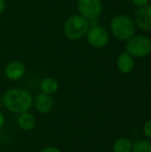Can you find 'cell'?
Returning <instances> with one entry per match:
<instances>
[{
    "mask_svg": "<svg viewBox=\"0 0 151 152\" xmlns=\"http://www.w3.org/2000/svg\"><path fill=\"white\" fill-rule=\"evenodd\" d=\"M35 105L40 113H48L53 106V101L49 94L43 93L36 97Z\"/></svg>",
    "mask_w": 151,
    "mask_h": 152,
    "instance_id": "obj_10",
    "label": "cell"
},
{
    "mask_svg": "<svg viewBox=\"0 0 151 152\" xmlns=\"http://www.w3.org/2000/svg\"><path fill=\"white\" fill-rule=\"evenodd\" d=\"M110 28L115 37L119 40L127 41L135 34L136 25L131 17L124 14H118L111 20Z\"/></svg>",
    "mask_w": 151,
    "mask_h": 152,
    "instance_id": "obj_2",
    "label": "cell"
},
{
    "mask_svg": "<svg viewBox=\"0 0 151 152\" xmlns=\"http://www.w3.org/2000/svg\"><path fill=\"white\" fill-rule=\"evenodd\" d=\"M89 28V21L86 18L82 15H73L64 24V34L68 38L77 40L85 36Z\"/></svg>",
    "mask_w": 151,
    "mask_h": 152,
    "instance_id": "obj_3",
    "label": "cell"
},
{
    "mask_svg": "<svg viewBox=\"0 0 151 152\" xmlns=\"http://www.w3.org/2000/svg\"><path fill=\"white\" fill-rule=\"evenodd\" d=\"M40 152H61V151L56 147H46Z\"/></svg>",
    "mask_w": 151,
    "mask_h": 152,
    "instance_id": "obj_17",
    "label": "cell"
},
{
    "mask_svg": "<svg viewBox=\"0 0 151 152\" xmlns=\"http://www.w3.org/2000/svg\"><path fill=\"white\" fill-rule=\"evenodd\" d=\"M132 1L137 7H141L149 4V0H132Z\"/></svg>",
    "mask_w": 151,
    "mask_h": 152,
    "instance_id": "obj_16",
    "label": "cell"
},
{
    "mask_svg": "<svg viewBox=\"0 0 151 152\" xmlns=\"http://www.w3.org/2000/svg\"><path fill=\"white\" fill-rule=\"evenodd\" d=\"M88 21H89V26H91L92 28H93V27H96V26H98L97 18L90 19V20H88Z\"/></svg>",
    "mask_w": 151,
    "mask_h": 152,
    "instance_id": "obj_18",
    "label": "cell"
},
{
    "mask_svg": "<svg viewBox=\"0 0 151 152\" xmlns=\"http://www.w3.org/2000/svg\"><path fill=\"white\" fill-rule=\"evenodd\" d=\"M3 103L11 112L21 114L31 108L33 98L31 94L24 89L12 88L4 94Z\"/></svg>",
    "mask_w": 151,
    "mask_h": 152,
    "instance_id": "obj_1",
    "label": "cell"
},
{
    "mask_svg": "<svg viewBox=\"0 0 151 152\" xmlns=\"http://www.w3.org/2000/svg\"><path fill=\"white\" fill-rule=\"evenodd\" d=\"M86 35L89 45L94 48H101L105 46L109 38V33L106 28L101 26H96L89 28Z\"/></svg>",
    "mask_w": 151,
    "mask_h": 152,
    "instance_id": "obj_5",
    "label": "cell"
},
{
    "mask_svg": "<svg viewBox=\"0 0 151 152\" xmlns=\"http://www.w3.org/2000/svg\"><path fill=\"white\" fill-rule=\"evenodd\" d=\"M1 103H2V100H1V98H0V106H1Z\"/></svg>",
    "mask_w": 151,
    "mask_h": 152,
    "instance_id": "obj_21",
    "label": "cell"
},
{
    "mask_svg": "<svg viewBox=\"0 0 151 152\" xmlns=\"http://www.w3.org/2000/svg\"><path fill=\"white\" fill-rule=\"evenodd\" d=\"M143 132H144V134L148 137L151 139V119L148 120L145 125H144V127H143Z\"/></svg>",
    "mask_w": 151,
    "mask_h": 152,
    "instance_id": "obj_15",
    "label": "cell"
},
{
    "mask_svg": "<svg viewBox=\"0 0 151 152\" xmlns=\"http://www.w3.org/2000/svg\"><path fill=\"white\" fill-rule=\"evenodd\" d=\"M125 52L133 57L148 56L151 53V39L144 35H133L127 40Z\"/></svg>",
    "mask_w": 151,
    "mask_h": 152,
    "instance_id": "obj_4",
    "label": "cell"
},
{
    "mask_svg": "<svg viewBox=\"0 0 151 152\" xmlns=\"http://www.w3.org/2000/svg\"><path fill=\"white\" fill-rule=\"evenodd\" d=\"M135 25L140 28L147 31L151 30V4H148L146 5L138 7L134 12L133 19Z\"/></svg>",
    "mask_w": 151,
    "mask_h": 152,
    "instance_id": "obj_7",
    "label": "cell"
},
{
    "mask_svg": "<svg viewBox=\"0 0 151 152\" xmlns=\"http://www.w3.org/2000/svg\"><path fill=\"white\" fill-rule=\"evenodd\" d=\"M117 66L120 72L124 74L130 73L131 71H133L134 68L133 57L126 52L120 53L117 61Z\"/></svg>",
    "mask_w": 151,
    "mask_h": 152,
    "instance_id": "obj_9",
    "label": "cell"
},
{
    "mask_svg": "<svg viewBox=\"0 0 151 152\" xmlns=\"http://www.w3.org/2000/svg\"><path fill=\"white\" fill-rule=\"evenodd\" d=\"M40 88H41V91L44 94H46L50 95V94H53L56 93V91L59 88V84L54 78L46 77V78H44L41 81Z\"/></svg>",
    "mask_w": 151,
    "mask_h": 152,
    "instance_id": "obj_12",
    "label": "cell"
},
{
    "mask_svg": "<svg viewBox=\"0 0 151 152\" xmlns=\"http://www.w3.org/2000/svg\"><path fill=\"white\" fill-rule=\"evenodd\" d=\"M4 115L0 112V130H1V128L4 126Z\"/></svg>",
    "mask_w": 151,
    "mask_h": 152,
    "instance_id": "obj_19",
    "label": "cell"
},
{
    "mask_svg": "<svg viewBox=\"0 0 151 152\" xmlns=\"http://www.w3.org/2000/svg\"><path fill=\"white\" fill-rule=\"evenodd\" d=\"M132 152H151V142L147 140H141L133 144Z\"/></svg>",
    "mask_w": 151,
    "mask_h": 152,
    "instance_id": "obj_14",
    "label": "cell"
},
{
    "mask_svg": "<svg viewBox=\"0 0 151 152\" xmlns=\"http://www.w3.org/2000/svg\"><path fill=\"white\" fill-rule=\"evenodd\" d=\"M78 10L87 20L97 18L102 10L101 0H78Z\"/></svg>",
    "mask_w": 151,
    "mask_h": 152,
    "instance_id": "obj_6",
    "label": "cell"
},
{
    "mask_svg": "<svg viewBox=\"0 0 151 152\" xmlns=\"http://www.w3.org/2000/svg\"><path fill=\"white\" fill-rule=\"evenodd\" d=\"M4 73L6 77L11 80H19L25 74V67L20 61H14L6 66Z\"/></svg>",
    "mask_w": 151,
    "mask_h": 152,
    "instance_id": "obj_8",
    "label": "cell"
},
{
    "mask_svg": "<svg viewBox=\"0 0 151 152\" xmlns=\"http://www.w3.org/2000/svg\"><path fill=\"white\" fill-rule=\"evenodd\" d=\"M4 7H5V2H4V0H0V14L4 10Z\"/></svg>",
    "mask_w": 151,
    "mask_h": 152,
    "instance_id": "obj_20",
    "label": "cell"
},
{
    "mask_svg": "<svg viewBox=\"0 0 151 152\" xmlns=\"http://www.w3.org/2000/svg\"><path fill=\"white\" fill-rule=\"evenodd\" d=\"M133 143L127 138H120L113 144V152H132Z\"/></svg>",
    "mask_w": 151,
    "mask_h": 152,
    "instance_id": "obj_13",
    "label": "cell"
},
{
    "mask_svg": "<svg viewBox=\"0 0 151 152\" xmlns=\"http://www.w3.org/2000/svg\"><path fill=\"white\" fill-rule=\"evenodd\" d=\"M18 125L22 130L29 131L34 128L36 125V118L31 113L28 111L23 112L20 114L18 118Z\"/></svg>",
    "mask_w": 151,
    "mask_h": 152,
    "instance_id": "obj_11",
    "label": "cell"
}]
</instances>
